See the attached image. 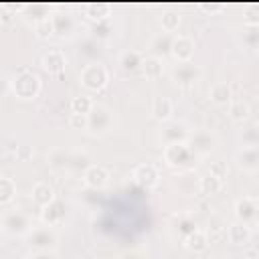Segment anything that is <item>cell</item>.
Returning a JSON list of instances; mask_svg holds the SVG:
<instances>
[{
  "label": "cell",
  "mask_w": 259,
  "mask_h": 259,
  "mask_svg": "<svg viewBox=\"0 0 259 259\" xmlns=\"http://www.w3.org/2000/svg\"><path fill=\"white\" fill-rule=\"evenodd\" d=\"M10 83V89L12 93L18 97V99H34L38 93H40V79L36 73L28 71V69H22L18 75L12 77Z\"/></svg>",
  "instance_id": "6da1fadb"
},
{
  "label": "cell",
  "mask_w": 259,
  "mask_h": 259,
  "mask_svg": "<svg viewBox=\"0 0 259 259\" xmlns=\"http://www.w3.org/2000/svg\"><path fill=\"white\" fill-rule=\"evenodd\" d=\"M0 227L6 235H12V237H26L36 225L32 223V217L26 214L24 210H10V212H4L2 219H0Z\"/></svg>",
  "instance_id": "7a4b0ae2"
},
{
  "label": "cell",
  "mask_w": 259,
  "mask_h": 259,
  "mask_svg": "<svg viewBox=\"0 0 259 259\" xmlns=\"http://www.w3.org/2000/svg\"><path fill=\"white\" fill-rule=\"evenodd\" d=\"M194 160H196V154L190 150L186 142L164 146V162L174 170H186L194 164Z\"/></svg>",
  "instance_id": "3957f363"
},
{
  "label": "cell",
  "mask_w": 259,
  "mask_h": 259,
  "mask_svg": "<svg viewBox=\"0 0 259 259\" xmlns=\"http://www.w3.org/2000/svg\"><path fill=\"white\" fill-rule=\"evenodd\" d=\"M57 241H59V237H57L55 229L49 225H36L26 235V243L32 251H55Z\"/></svg>",
  "instance_id": "277c9868"
},
{
  "label": "cell",
  "mask_w": 259,
  "mask_h": 259,
  "mask_svg": "<svg viewBox=\"0 0 259 259\" xmlns=\"http://www.w3.org/2000/svg\"><path fill=\"white\" fill-rule=\"evenodd\" d=\"M79 81L89 91H101L109 83V73L101 63H89V65L83 67Z\"/></svg>",
  "instance_id": "5b68a950"
},
{
  "label": "cell",
  "mask_w": 259,
  "mask_h": 259,
  "mask_svg": "<svg viewBox=\"0 0 259 259\" xmlns=\"http://www.w3.org/2000/svg\"><path fill=\"white\" fill-rule=\"evenodd\" d=\"M87 119H89V127L87 130L91 134H95V136L107 134L111 130V125H113V113H111V109L105 107V105H101V103H95L93 105V109L87 115Z\"/></svg>",
  "instance_id": "8992f818"
},
{
  "label": "cell",
  "mask_w": 259,
  "mask_h": 259,
  "mask_svg": "<svg viewBox=\"0 0 259 259\" xmlns=\"http://www.w3.org/2000/svg\"><path fill=\"white\" fill-rule=\"evenodd\" d=\"M235 221H241L245 225H253L259 221V198L255 196H243L235 202Z\"/></svg>",
  "instance_id": "52a82bcc"
},
{
  "label": "cell",
  "mask_w": 259,
  "mask_h": 259,
  "mask_svg": "<svg viewBox=\"0 0 259 259\" xmlns=\"http://www.w3.org/2000/svg\"><path fill=\"white\" fill-rule=\"evenodd\" d=\"M132 178H134V182L140 184L142 188L152 190V188H156V186L160 184V170H158L154 164L146 162V164H140V166L134 168Z\"/></svg>",
  "instance_id": "ba28073f"
},
{
  "label": "cell",
  "mask_w": 259,
  "mask_h": 259,
  "mask_svg": "<svg viewBox=\"0 0 259 259\" xmlns=\"http://www.w3.org/2000/svg\"><path fill=\"white\" fill-rule=\"evenodd\" d=\"M188 138H190V132H188L186 123H182V121H166L160 130V140L164 146L188 142Z\"/></svg>",
  "instance_id": "9c48e42d"
},
{
  "label": "cell",
  "mask_w": 259,
  "mask_h": 259,
  "mask_svg": "<svg viewBox=\"0 0 259 259\" xmlns=\"http://www.w3.org/2000/svg\"><path fill=\"white\" fill-rule=\"evenodd\" d=\"M200 75H202L200 67L194 65L192 61H188V63H178V65L174 67V71H172L174 83H178V85H182V87L194 85V83L200 79Z\"/></svg>",
  "instance_id": "30bf717a"
},
{
  "label": "cell",
  "mask_w": 259,
  "mask_h": 259,
  "mask_svg": "<svg viewBox=\"0 0 259 259\" xmlns=\"http://www.w3.org/2000/svg\"><path fill=\"white\" fill-rule=\"evenodd\" d=\"M186 144L190 146V150L196 156H204V154H208L217 146V136L212 132H208V130H198V132L190 134Z\"/></svg>",
  "instance_id": "8fae6325"
},
{
  "label": "cell",
  "mask_w": 259,
  "mask_h": 259,
  "mask_svg": "<svg viewBox=\"0 0 259 259\" xmlns=\"http://www.w3.org/2000/svg\"><path fill=\"white\" fill-rule=\"evenodd\" d=\"M109 182V170L101 164H91L89 168L83 170V184L87 188H93V190H101L105 188Z\"/></svg>",
  "instance_id": "7c38bea8"
},
{
  "label": "cell",
  "mask_w": 259,
  "mask_h": 259,
  "mask_svg": "<svg viewBox=\"0 0 259 259\" xmlns=\"http://www.w3.org/2000/svg\"><path fill=\"white\" fill-rule=\"evenodd\" d=\"M235 162L241 170L245 172H255L259 170V146H243L235 154Z\"/></svg>",
  "instance_id": "4fadbf2b"
},
{
  "label": "cell",
  "mask_w": 259,
  "mask_h": 259,
  "mask_svg": "<svg viewBox=\"0 0 259 259\" xmlns=\"http://www.w3.org/2000/svg\"><path fill=\"white\" fill-rule=\"evenodd\" d=\"M194 40L190 36H174V42H172V49H170V55L178 61V63H188L194 55Z\"/></svg>",
  "instance_id": "5bb4252c"
},
{
  "label": "cell",
  "mask_w": 259,
  "mask_h": 259,
  "mask_svg": "<svg viewBox=\"0 0 259 259\" xmlns=\"http://www.w3.org/2000/svg\"><path fill=\"white\" fill-rule=\"evenodd\" d=\"M67 67V57L61 49H51L49 53H45L42 57V69L49 75H61Z\"/></svg>",
  "instance_id": "9a60e30c"
},
{
  "label": "cell",
  "mask_w": 259,
  "mask_h": 259,
  "mask_svg": "<svg viewBox=\"0 0 259 259\" xmlns=\"http://www.w3.org/2000/svg\"><path fill=\"white\" fill-rule=\"evenodd\" d=\"M30 198H32V202L34 204H38L40 208H45V206H49L51 202H55L57 200V196H55V188L49 184V182H36L34 186H32V190H30Z\"/></svg>",
  "instance_id": "2e32d148"
},
{
  "label": "cell",
  "mask_w": 259,
  "mask_h": 259,
  "mask_svg": "<svg viewBox=\"0 0 259 259\" xmlns=\"http://www.w3.org/2000/svg\"><path fill=\"white\" fill-rule=\"evenodd\" d=\"M208 243H210V239H208V235L202 231V229H194L190 235H186L184 239H182V245L190 251V253H204L206 249H208Z\"/></svg>",
  "instance_id": "e0dca14e"
},
{
  "label": "cell",
  "mask_w": 259,
  "mask_h": 259,
  "mask_svg": "<svg viewBox=\"0 0 259 259\" xmlns=\"http://www.w3.org/2000/svg\"><path fill=\"white\" fill-rule=\"evenodd\" d=\"M40 221H42V225H49V227L61 225L65 221V204L61 200L51 202L49 206H45L40 210Z\"/></svg>",
  "instance_id": "ac0fdd59"
},
{
  "label": "cell",
  "mask_w": 259,
  "mask_h": 259,
  "mask_svg": "<svg viewBox=\"0 0 259 259\" xmlns=\"http://www.w3.org/2000/svg\"><path fill=\"white\" fill-rule=\"evenodd\" d=\"M251 239V227L241 223V221H233L227 227V241L231 245H245Z\"/></svg>",
  "instance_id": "d6986e66"
},
{
  "label": "cell",
  "mask_w": 259,
  "mask_h": 259,
  "mask_svg": "<svg viewBox=\"0 0 259 259\" xmlns=\"http://www.w3.org/2000/svg\"><path fill=\"white\" fill-rule=\"evenodd\" d=\"M172 113H174V105L168 97H156L152 101V117L154 119L166 123V121L172 119Z\"/></svg>",
  "instance_id": "ffe728a7"
},
{
  "label": "cell",
  "mask_w": 259,
  "mask_h": 259,
  "mask_svg": "<svg viewBox=\"0 0 259 259\" xmlns=\"http://www.w3.org/2000/svg\"><path fill=\"white\" fill-rule=\"evenodd\" d=\"M49 166L53 172H67L71 168V152H65L61 148H55L49 154Z\"/></svg>",
  "instance_id": "44dd1931"
},
{
  "label": "cell",
  "mask_w": 259,
  "mask_h": 259,
  "mask_svg": "<svg viewBox=\"0 0 259 259\" xmlns=\"http://www.w3.org/2000/svg\"><path fill=\"white\" fill-rule=\"evenodd\" d=\"M208 97H210V101L214 103V105H229L231 101H233V89H231V85L229 83H214L212 87H210V93H208Z\"/></svg>",
  "instance_id": "7402d4cb"
},
{
  "label": "cell",
  "mask_w": 259,
  "mask_h": 259,
  "mask_svg": "<svg viewBox=\"0 0 259 259\" xmlns=\"http://www.w3.org/2000/svg\"><path fill=\"white\" fill-rule=\"evenodd\" d=\"M142 73H144L146 79H158V77H162V73H164V61L160 57L146 55L144 57V63H142Z\"/></svg>",
  "instance_id": "603a6c76"
},
{
  "label": "cell",
  "mask_w": 259,
  "mask_h": 259,
  "mask_svg": "<svg viewBox=\"0 0 259 259\" xmlns=\"http://www.w3.org/2000/svg\"><path fill=\"white\" fill-rule=\"evenodd\" d=\"M142 63H144V55L140 51H125L119 57V67L123 71H127V73L142 69Z\"/></svg>",
  "instance_id": "cb8c5ba5"
},
{
  "label": "cell",
  "mask_w": 259,
  "mask_h": 259,
  "mask_svg": "<svg viewBox=\"0 0 259 259\" xmlns=\"http://www.w3.org/2000/svg\"><path fill=\"white\" fill-rule=\"evenodd\" d=\"M227 111H229L231 121H235V123H243V121L249 117V105H247V101H243V99H233V101L227 105Z\"/></svg>",
  "instance_id": "d4e9b609"
},
{
  "label": "cell",
  "mask_w": 259,
  "mask_h": 259,
  "mask_svg": "<svg viewBox=\"0 0 259 259\" xmlns=\"http://www.w3.org/2000/svg\"><path fill=\"white\" fill-rule=\"evenodd\" d=\"M172 42H174V38H172L168 32H164V34H156V36L152 38V42H150V51H152L154 57H160V59H162L164 53H170Z\"/></svg>",
  "instance_id": "484cf974"
},
{
  "label": "cell",
  "mask_w": 259,
  "mask_h": 259,
  "mask_svg": "<svg viewBox=\"0 0 259 259\" xmlns=\"http://www.w3.org/2000/svg\"><path fill=\"white\" fill-rule=\"evenodd\" d=\"M198 188H200V192H202V194L212 196V194H219V192H221V188H223V180L208 172V174H204V176L200 178Z\"/></svg>",
  "instance_id": "4316f807"
},
{
  "label": "cell",
  "mask_w": 259,
  "mask_h": 259,
  "mask_svg": "<svg viewBox=\"0 0 259 259\" xmlns=\"http://www.w3.org/2000/svg\"><path fill=\"white\" fill-rule=\"evenodd\" d=\"M49 16L51 14L47 12L45 4H26V6H22V18L24 20H32L34 24L45 20V18H49Z\"/></svg>",
  "instance_id": "83f0119b"
},
{
  "label": "cell",
  "mask_w": 259,
  "mask_h": 259,
  "mask_svg": "<svg viewBox=\"0 0 259 259\" xmlns=\"http://www.w3.org/2000/svg\"><path fill=\"white\" fill-rule=\"evenodd\" d=\"M53 22H55V32L61 34V36L69 34V32L75 28V20H73V16H69L67 12H57V14L53 16Z\"/></svg>",
  "instance_id": "f1b7e54d"
},
{
  "label": "cell",
  "mask_w": 259,
  "mask_h": 259,
  "mask_svg": "<svg viewBox=\"0 0 259 259\" xmlns=\"http://www.w3.org/2000/svg\"><path fill=\"white\" fill-rule=\"evenodd\" d=\"M93 99L89 95H77L71 99V113H79V115H89L93 109Z\"/></svg>",
  "instance_id": "f546056e"
},
{
  "label": "cell",
  "mask_w": 259,
  "mask_h": 259,
  "mask_svg": "<svg viewBox=\"0 0 259 259\" xmlns=\"http://www.w3.org/2000/svg\"><path fill=\"white\" fill-rule=\"evenodd\" d=\"M160 24H162V28H164L166 32H174V30L178 28V24H180V14H178V10L166 8V10L162 12V16H160Z\"/></svg>",
  "instance_id": "4dcf8cb0"
},
{
  "label": "cell",
  "mask_w": 259,
  "mask_h": 259,
  "mask_svg": "<svg viewBox=\"0 0 259 259\" xmlns=\"http://www.w3.org/2000/svg\"><path fill=\"white\" fill-rule=\"evenodd\" d=\"M16 196V184L12 178L2 176L0 178V204H8Z\"/></svg>",
  "instance_id": "1f68e13d"
},
{
  "label": "cell",
  "mask_w": 259,
  "mask_h": 259,
  "mask_svg": "<svg viewBox=\"0 0 259 259\" xmlns=\"http://www.w3.org/2000/svg\"><path fill=\"white\" fill-rule=\"evenodd\" d=\"M34 32H36V36H40V38H49V36H53V34H55V22H53V16H49V18L36 22V24H34Z\"/></svg>",
  "instance_id": "d6a6232c"
},
{
  "label": "cell",
  "mask_w": 259,
  "mask_h": 259,
  "mask_svg": "<svg viewBox=\"0 0 259 259\" xmlns=\"http://www.w3.org/2000/svg\"><path fill=\"white\" fill-rule=\"evenodd\" d=\"M241 142H243V146H259V127L253 125V127L243 130Z\"/></svg>",
  "instance_id": "836d02e7"
},
{
  "label": "cell",
  "mask_w": 259,
  "mask_h": 259,
  "mask_svg": "<svg viewBox=\"0 0 259 259\" xmlns=\"http://www.w3.org/2000/svg\"><path fill=\"white\" fill-rule=\"evenodd\" d=\"M243 22H245V26H249V28H259V6H249V8L245 10Z\"/></svg>",
  "instance_id": "e575fe53"
},
{
  "label": "cell",
  "mask_w": 259,
  "mask_h": 259,
  "mask_svg": "<svg viewBox=\"0 0 259 259\" xmlns=\"http://www.w3.org/2000/svg\"><path fill=\"white\" fill-rule=\"evenodd\" d=\"M69 127H73V130H87V127H89V119H87V115L71 113V115H69Z\"/></svg>",
  "instance_id": "d590c367"
},
{
  "label": "cell",
  "mask_w": 259,
  "mask_h": 259,
  "mask_svg": "<svg viewBox=\"0 0 259 259\" xmlns=\"http://www.w3.org/2000/svg\"><path fill=\"white\" fill-rule=\"evenodd\" d=\"M208 172H210V174H214L217 178L225 180V178H227V174H229L227 162H223V160H217V162H212V164H210V170H208Z\"/></svg>",
  "instance_id": "8d00e7d4"
},
{
  "label": "cell",
  "mask_w": 259,
  "mask_h": 259,
  "mask_svg": "<svg viewBox=\"0 0 259 259\" xmlns=\"http://www.w3.org/2000/svg\"><path fill=\"white\" fill-rule=\"evenodd\" d=\"M16 160H22V162H26V160H30L32 158V146H26V144H22V146H16Z\"/></svg>",
  "instance_id": "74e56055"
},
{
  "label": "cell",
  "mask_w": 259,
  "mask_h": 259,
  "mask_svg": "<svg viewBox=\"0 0 259 259\" xmlns=\"http://www.w3.org/2000/svg\"><path fill=\"white\" fill-rule=\"evenodd\" d=\"M26 259H59L57 251H32Z\"/></svg>",
  "instance_id": "f35d334b"
},
{
  "label": "cell",
  "mask_w": 259,
  "mask_h": 259,
  "mask_svg": "<svg viewBox=\"0 0 259 259\" xmlns=\"http://www.w3.org/2000/svg\"><path fill=\"white\" fill-rule=\"evenodd\" d=\"M245 42H247L251 49H257V47H259V32H257V30H249V32L245 34Z\"/></svg>",
  "instance_id": "ab89813d"
},
{
  "label": "cell",
  "mask_w": 259,
  "mask_h": 259,
  "mask_svg": "<svg viewBox=\"0 0 259 259\" xmlns=\"http://www.w3.org/2000/svg\"><path fill=\"white\" fill-rule=\"evenodd\" d=\"M119 259H146V255L140 253V251H125Z\"/></svg>",
  "instance_id": "60d3db41"
},
{
  "label": "cell",
  "mask_w": 259,
  "mask_h": 259,
  "mask_svg": "<svg viewBox=\"0 0 259 259\" xmlns=\"http://www.w3.org/2000/svg\"><path fill=\"white\" fill-rule=\"evenodd\" d=\"M2 20H4V22H8V20H10V8H8V6H4V8H2Z\"/></svg>",
  "instance_id": "b9f144b4"
}]
</instances>
